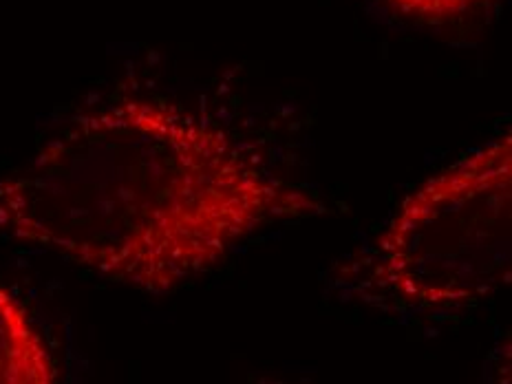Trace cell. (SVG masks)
I'll return each instance as SVG.
<instances>
[{"mask_svg":"<svg viewBox=\"0 0 512 384\" xmlns=\"http://www.w3.org/2000/svg\"><path fill=\"white\" fill-rule=\"evenodd\" d=\"M512 276V140L499 135L429 177L332 274L345 301L384 314L482 305Z\"/></svg>","mask_w":512,"mask_h":384,"instance_id":"cell-2","label":"cell"},{"mask_svg":"<svg viewBox=\"0 0 512 384\" xmlns=\"http://www.w3.org/2000/svg\"><path fill=\"white\" fill-rule=\"evenodd\" d=\"M0 384H58L51 351L34 318L0 287Z\"/></svg>","mask_w":512,"mask_h":384,"instance_id":"cell-3","label":"cell"},{"mask_svg":"<svg viewBox=\"0 0 512 384\" xmlns=\"http://www.w3.org/2000/svg\"><path fill=\"white\" fill-rule=\"evenodd\" d=\"M329 212L210 117L159 98L82 113L0 181V237L168 294L276 223Z\"/></svg>","mask_w":512,"mask_h":384,"instance_id":"cell-1","label":"cell"},{"mask_svg":"<svg viewBox=\"0 0 512 384\" xmlns=\"http://www.w3.org/2000/svg\"><path fill=\"white\" fill-rule=\"evenodd\" d=\"M384 3L409 18L440 25L475 12L490 0H384Z\"/></svg>","mask_w":512,"mask_h":384,"instance_id":"cell-4","label":"cell"}]
</instances>
